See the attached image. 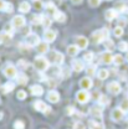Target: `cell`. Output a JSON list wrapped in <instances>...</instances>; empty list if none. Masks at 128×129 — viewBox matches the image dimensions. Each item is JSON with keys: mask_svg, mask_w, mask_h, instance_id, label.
I'll use <instances>...</instances> for the list:
<instances>
[{"mask_svg": "<svg viewBox=\"0 0 128 129\" xmlns=\"http://www.w3.org/2000/svg\"><path fill=\"white\" fill-rule=\"evenodd\" d=\"M108 75H110V72H108V70H106V68H101V70H98V72H97V76H98L99 80H106V78L108 77Z\"/></svg>", "mask_w": 128, "mask_h": 129, "instance_id": "cell-28", "label": "cell"}, {"mask_svg": "<svg viewBox=\"0 0 128 129\" xmlns=\"http://www.w3.org/2000/svg\"><path fill=\"white\" fill-rule=\"evenodd\" d=\"M126 60L128 61V52H127V56H126Z\"/></svg>", "mask_w": 128, "mask_h": 129, "instance_id": "cell-55", "label": "cell"}, {"mask_svg": "<svg viewBox=\"0 0 128 129\" xmlns=\"http://www.w3.org/2000/svg\"><path fill=\"white\" fill-rule=\"evenodd\" d=\"M14 88H15V83L11 82V81H9V82H6V83L1 87V92H3V93H9V92H11Z\"/></svg>", "mask_w": 128, "mask_h": 129, "instance_id": "cell-21", "label": "cell"}, {"mask_svg": "<svg viewBox=\"0 0 128 129\" xmlns=\"http://www.w3.org/2000/svg\"><path fill=\"white\" fill-rule=\"evenodd\" d=\"M5 5H6V1H4V0H0V11H4V9H5Z\"/></svg>", "mask_w": 128, "mask_h": 129, "instance_id": "cell-51", "label": "cell"}, {"mask_svg": "<svg viewBox=\"0 0 128 129\" xmlns=\"http://www.w3.org/2000/svg\"><path fill=\"white\" fill-rule=\"evenodd\" d=\"M117 16H118V11L114 10V9H108V10L105 13V17H106V20H108V21L114 20Z\"/></svg>", "mask_w": 128, "mask_h": 129, "instance_id": "cell-18", "label": "cell"}, {"mask_svg": "<svg viewBox=\"0 0 128 129\" xmlns=\"http://www.w3.org/2000/svg\"><path fill=\"white\" fill-rule=\"evenodd\" d=\"M30 92H31L32 96L40 97L44 94V88L40 84H34V86H31V88H30Z\"/></svg>", "mask_w": 128, "mask_h": 129, "instance_id": "cell-14", "label": "cell"}, {"mask_svg": "<svg viewBox=\"0 0 128 129\" xmlns=\"http://www.w3.org/2000/svg\"><path fill=\"white\" fill-rule=\"evenodd\" d=\"M28 76L24 73V72H21V73H17V76H16V83H19V84H21V86H24V84H26L28 83Z\"/></svg>", "mask_w": 128, "mask_h": 129, "instance_id": "cell-23", "label": "cell"}, {"mask_svg": "<svg viewBox=\"0 0 128 129\" xmlns=\"http://www.w3.org/2000/svg\"><path fill=\"white\" fill-rule=\"evenodd\" d=\"M34 108H35L37 112H42V113H48L50 109H51L48 106H46V103L42 102V101H36V102L34 103Z\"/></svg>", "mask_w": 128, "mask_h": 129, "instance_id": "cell-6", "label": "cell"}, {"mask_svg": "<svg viewBox=\"0 0 128 129\" xmlns=\"http://www.w3.org/2000/svg\"><path fill=\"white\" fill-rule=\"evenodd\" d=\"M83 60L87 61V62H91V61L93 60V53H92V52H86L85 56H83Z\"/></svg>", "mask_w": 128, "mask_h": 129, "instance_id": "cell-43", "label": "cell"}, {"mask_svg": "<svg viewBox=\"0 0 128 129\" xmlns=\"http://www.w3.org/2000/svg\"><path fill=\"white\" fill-rule=\"evenodd\" d=\"M114 10H117L118 13H126L128 11V5L124 1H119L114 5Z\"/></svg>", "mask_w": 128, "mask_h": 129, "instance_id": "cell-22", "label": "cell"}, {"mask_svg": "<svg viewBox=\"0 0 128 129\" xmlns=\"http://www.w3.org/2000/svg\"><path fill=\"white\" fill-rule=\"evenodd\" d=\"M112 119L114 122H121L122 119H123V117H124V112L121 109V108H116V109H113L112 111Z\"/></svg>", "mask_w": 128, "mask_h": 129, "instance_id": "cell-11", "label": "cell"}, {"mask_svg": "<svg viewBox=\"0 0 128 129\" xmlns=\"http://www.w3.org/2000/svg\"><path fill=\"white\" fill-rule=\"evenodd\" d=\"M118 50H121L122 52H127L128 51V42L126 41H121L118 44Z\"/></svg>", "mask_w": 128, "mask_h": 129, "instance_id": "cell-38", "label": "cell"}, {"mask_svg": "<svg viewBox=\"0 0 128 129\" xmlns=\"http://www.w3.org/2000/svg\"><path fill=\"white\" fill-rule=\"evenodd\" d=\"M4 11H5V13H11V11H14V5H13L11 3H8V1H6V5H5Z\"/></svg>", "mask_w": 128, "mask_h": 129, "instance_id": "cell-42", "label": "cell"}, {"mask_svg": "<svg viewBox=\"0 0 128 129\" xmlns=\"http://www.w3.org/2000/svg\"><path fill=\"white\" fill-rule=\"evenodd\" d=\"M56 36H57V34H56V31H54V30H46V31L44 32V40L47 44L54 42L56 40Z\"/></svg>", "mask_w": 128, "mask_h": 129, "instance_id": "cell-10", "label": "cell"}, {"mask_svg": "<svg viewBox=\"0 0 128 129\" xmlns=\"http://www.w3.org/2000/svg\"><path fill=\"white\" fill-rule=\"evenodd\" d=\"M119 108L123 111V112L126 113L128 112V98H124L122 102H121V104H119Z\"/></svg>", "mask_w": 128, "mask_h": 129, "instance_id": "cell-36", "label": "cell"}, {"mask_svg": "<svg viewBox=\"0 0 128 129\" xmlns=\"http://www.w3.org/2000/svg\"><path fill=\"white\" fill-rule=\"evenodd\" d=\"M95 70H96V68H95L93 66H90V67L86 70V72H87V76H91V77H92V76L96 73V71H95Z\"/></svg>", "mask_w": 128, "mask_h": 129, "instance_id": "cell-45", "label": "cell"}, {"mask_svg": "<svg viewBox=\"0 0 128 129\" xmlns=\"http://www.w3.org/2000/svg\"><path fill=\"white\" fill-rule=\"evenodd\" d=\"M14 26H13V24H6L5 26H4V32H6V34H9L10 36H13L14 35Z\"/></svg>", "mask_w": 128, "mask_h": 129, "instance_id": "cell-31", "label": "cell"}, {"mask_svg": "<svg viewBox=\"0 0 128 129\" xmlns=\"http://www.w3.org/2000/svg\"><path fill=\"white\" fill-rule=\"evenodd\" d=\"M76 99H77L80 103H87L88 99H90V94H88L87 91L82 89V91H79V92L76 93Z\"/></svg>", "mask_w": 128, "mask_h": 129, "instance_id": "cell-9", "label": "cell"}, {"mask_svg": "<svg viewBox=\"0 0 128 129\" xmlns=\"http://www.w3.org/2000/svg\"><path fill=\"white\" fill-rule=\"evenodd\" d=\"M17 66H19V67H20L21 70H25V68H26V67L29 66V63H28V62H26L25 60H20V61L17 62Z\"/></svg>", "mask_w": 128, "mask_h": 129, "instance_id": "cell-44", "label": "cell"}, {"mask_svg": "<svg viewBox=\"0 0 128 129\" xmlns=\"http://www.w3.org/2000/svg\"><path fill=\"white\" fill-rule=\"evenodd\" d=\"M30 9H31V5H30L28 1H22V3L19 5V10H20V13H22V14L29 13Z\"/></svg>", "mask_w": 128, "mask_h": 129, "instance_id": "cell-24", "label": "cell"}, {"mask_svg": "<svg viewBox=\"0 0 128 129\" xmlns=\"http://www.w3.org/2000/svg\"><path fill=\"white\" fill-rule=\"evenodd\" d=\"M101 61L106 64H110L113 62V55L110 52V51H106L101 55Z\"/></svg>", "mask_w": 128, "mask_h": 129, "instance_id": "cell-15", "label": "cell"}, {"mask_svg": "<svg viewBox=\"0 0 128 129\" xmlns=\"http://www.w3.org/2000/svg\"><path fill=\"white\" fill-rule=\"evenodd\" d=\"M73 129H86V127H85V124H83V123L77 122V123L73 125Z\"/></svg>", "mask_w": 128, "mask_h": 129, "instance_id": "cell-49", "label": "cell"}, {"mask_svg": "<svg viewBox=\"0 0 128 129\" xmlns=\"http://www.w3.org/2000/svg\"><path fill=\"white\" fill-rule=\"evenodd\" d=\"M14 129H25V124L22 120H16L14 123Z\"/></svg>", "mask_w": 128, "mask_h": 129, "instance_id": "cell-41", "label": "cell"}, {"mask_svg": "<svg viewBox=\"0 0 128 129\" xmlns=\"http://www.w3.org/2000/svg\"><path fill=\"white\" fill-rule=\"evenodd\" d=\"M3 117H4V114H3V113L0 112V120H1V118H3Z\"/></svg>", "mask_w": 128, "mask_h": 129, "instance_id": "cell-53", "label": "cell"}, {"mask_svg": "<svg viewBox=\"0 0 128 129\" xmlns=\"http://www.w3.org/2000/svg\"><path fill=\"white\" fill-rule=\"evenodd\" d=\"M41 19H42V15H31V22L34 25L41 24Z\"/></svg>", "mask_w": 128, "mask_h": 129, "instance_id": "cell-37", "label": "cell"}, {"mask_svg": "<svg viewBox=\"0 0 128 129\" xmlns=\"http://www.w3.org/2000/svg\"><path fill=\"white\" fill-rule=\"evenodd\" d=\"M76 45L79 46L80 50H85V48L88 46V40L85 36H77L76 37Z\"/></svg>", "mask_w": 128, "mask_h": 129, "instance_id": "cell-12", "label": "cell"}, {"mask_svg": "<svg viewBox=\"0 0 128 129\" xmlns=\"http://www.w3.org/2000/svg\"><path fill=\"white\" fill-rule=\"evenodd\" d=\"M51 24H52V20H51V17H50V16L42 15V19H41V25H42L45 29H48V27L51 26Z\"/></svg>", "mask_w": 128, "mask_h": 129, "instance_id": "cell-27", "label": "cell"}, {"mask_svg": "<svg viewBox=\"0 0 128 129\" xmlns=\"http://www.w3.org/2000/svg\"><path fill=\"white\" fill-rule=\"evenodd\" d=\"M90 113H91V115H93L95 118H99V117H102V113H103L102 106H99V104H96V106L91 107V109H90Z\"/></svg>", "mask_w": 128, "mask_h": 129, "instance_id": "cell-13", "label": "cell"}, {"mask_svg": "<svg viewBox=\"0 0 128 129\" xmlns=\"http://www.w3.org/2000/svg\"><path fill=\"white\" fill-rule=\"evenodd\" d=\"M92 84H93V82H92V80L90 77H85V78H82L80 81V87L82 89H85V91L86 89H90L92 87Z\"/></svg>", "mask_w": 128, "mask_h": 129, "instance_id": "cell-16", "label": "cell"}, {"mask_svg": "<svg viewBox=\"0 0 128 129\" xmlns=\"http://www.w3.org/2000/svg\"><path fill=\"white\" fill-rule=\"evenodd\" d=\"M107 89H108L110 93H112V94H114V96H116V94H119L121 91H122L121 84H119L118 82H116V81H112L111 83L107 84Z\"/></svg>", "mask_w": 128, "mask_h": 129, "instance_id": "cell-5", "label": "cell"}, {"mask_svg": "<svg viewBox=\"0 0 128 129\" xmlns=\"http://www.w3.org/2000/svg\"><path fill=\"white\" fill-rule=\"evenodd\" d=\"M45 10H46V13H47L48 15H52V16L57 13V9H56L55 4H54V3H51V1L46 3V5H45Z\"/></svg>", "mask_w": 128, "mask_h": 129, "instance_id": "cell-19", "label": "cell"}, {"mask_svg": "<svg viewBox=\"0 0 128 129\" xmlns=\"http://www.w3.org/2000/svg\"><path fill=\"white\" fill-rule=\"evenodd\" d=\"M70 75H71V72H70V70H68L67 67H65V68H62V70L60 71V77H61V78H68Z\"/></svg>", "mask_w": 128, "mask_h": 129, "instance_id": "cell-33", "label": "cell"}, {"mask_svg": "<svg viewBox=\"0 0 128 129\" xmlns=\"http://www.w3.org/2000/svg\"><path fill=\"white\" fill-rule=\"evenodd\" d=\"M123 57H122V55H116V56H113V63L114 64H122L123 63Z\"/></svg>", "mask_w": 128, "mask_h": 129, "instance_id": "cell-35", "label": "cell"}, {"mask_svg": "<svg viewBox=\"0 0 128 129\" xmlns=\"http://www.w3.org/2000/svg\"><path fill=\"white\" fill-rule=\"evenodd\" d=\"M36 50H37L40 53H46V52H48V44L46 41L40 42V44L36 46Z\"/></svg>", "mask_w": 128, "mask_h": 129, "instance_id": "cell-25", "label": "cell"}, {"mask_svg": "<svg viewBox=\"0 0 128 129\" xmlns=\"http://www.w3.org/2000/svg\"><path fill=\"white\" fill-rule=\"evenodd\" d=\"M97 101H98V104H99V106H102V107H103V106H107V104L110 103L108 97L105 96V94H101V96H99V98H98Z\"/></svg>", "mask_w": 128, "mask_h": 129, "instance_id": "cell-30", "label": "cell"}, {"mask_svg": "<svg viewBox=\"0 0 128 129\" xmlns=\"http://www.w3.org/2000/svg\"><path fill=\"white\" fill-rule=\"evenodd\" d=\"M127 20H128V15H127Z\"/></svg>", "mask_w": 128, "mask_h": 129, "instance_id": "cell-57", "label": "cell"}, {"mask_svg": "<svg viewBox=\"0 0 128 129\" xmlns=\"http://www.w3.org/2000/svg\"><path fill=\"white\" fill-rule=\"evenodd\" d=\"M103 44H105V47H106V50H107V51H110V52H111L113 48H114V42H113L112 40H110V39H108V40H106Z\"/></svg>", "mask_w": 128, "mask_h": 129, "instance_id": "cell-32", "label": "cell"}, {"mask_svg": "<svg viewBox=\"0 0 128 129\" xmlns=\"http://www.w3.org/2000/svg\"><path fill=\"white\" fill-rule=\"evenodd\" d=\"M32 1H39V0H32Z\"/></svg>", "mask_w": 128, "mask_h": 129, "instance_id": "cell-56", "label": "cell"}, {"mask_svg": "<svg viewBox=\"0 0 128 129\" xmlns=\"http://www.w3.org/2000/svg\"><path fill=\"white\" fill-rule=\"evenodd\" d=\"M48 62L51 61V63H54L55 66H60V64L64 63V60H65V56L59 52V51H51L48 53Z\"/></svg>", "mask_w": 128, "mask_h": 129, "instance_id": "cell-3", "label": "cell"}, {"mask_svg": "<svg viewBox=\"0 0 128 129\" xmlns=\"http://www.w3.org/2000/svg\"><path fill=\"white\" fill-rule=\"evenodd\" d=\"M113 34H114V36H116V37H121V36L123 35V27L117 26V27L113 30Z\"/></svg>", "mask_w": 128, "mask_h": 129, "instance_id": "cell-40", "label": "cell"}, {"mask_svg": "<svg viewBox=\"0 0 128 129\" xmlns=\"http://www.w3.org/2000/svg\"><path fill=\"white\" fill-rule=\"evenodd\" d=\"M11 37H13V36H10L9 34L3 32V34H1V41H3V44H9V41L11 40Z\"/></svg>", "mask_w": 128, "mask_h": 129, "instance_id": "cell-39", "label": "cell"}, {"mask_svg": "<svg viewBox=\"0 0 128 129\" xmlns=\"http://www.w3.org/2000/svg\"><path fill=\"white\" fill-rule=\"evenodd\" d=\"M79 52H80V48H79L77 45H71V46L67 47V53L70 56H76Z\"/></svg>", "mask_w": 128, "mask_h": 129, "instance_id": "cell-26", "label": "cell"}, {"mask_svg": "<svg viewBox=\"0 0 128 129\" xmlns=\"http://www.w3.org/2000/svg\"><path fill=\"white\" fill-rule=\"evenodd\" d=\"M108 35L110 32L107 29H102V30H97L92 34L91 36V40L95 42V44H99V42H105L106 40H108Z\"/></svg>", "mask_w": 128, "mask_h": 129, "instance_id": "cell-2", "label": "cell"}, {"mask_svg": "<svg viewBox=\"0 0 128 129\" xmlns=\"http://www.w3.org/2000/svg\"><path fill=\"white\" fill-rule=\"evenodd\" d=\"M25 17L21 15H16L14 16V19H13V21H11V24H13V26L15 27V29H21V27H24L25 26Z\"/></svg>", "mask_w": 128, "mask_h": 129, "instance_id": "cell-7", "label": "cell"}, {"mask_svg": "<svg viewBox=\"0 0 128 129\" xmlns=\"http://www.w3.org/2000/svg\"><path fill=\"white\" fill-rule=\"evenodd\" d=\"M83 68H85V64H83V62L81 60H73V62H72V70L75 72H81V71H83Z\"/></svg>", "mask_w": 128, "mask_h": 129, "instance_id": "cell-20", "label": "cell"}, {"mask_svg": "<svg viewBox=\"0 0 128 129\" xmlns=\"http://www.w3.org/2000/svg\"><path fill=\"white\" fill-rule=\"evenodd\" d=\"M48 66H50V62H48V60L46 57H44V56L35 57V60H34V67H35V70H37L40 72H44V71H46L48 68Z\"/></svg>", "mask_w": 128, "mask_h": 129, "instance_id": "cell-1", "label": "cell"}, {"mask_svg": "<svg viewBox=\"0 0 128 129\" xmlns=\"http://www.w3.org/2000/svg\"><path fill=\"white\" fill-rule=\"evenodd\" d=\"M107 1H110V0H107Z\"/></svg>", "mask_w": 128, "mask_h": 129, "instance_id": "cell-58", "label": "cell"}, {"mask_svg": "<svg viewBox=\"0 0 128 129\" xmlns=\"http://www.w3.org/2000/svg\"><path fill=\"white\" fill-rule=\"evenodd\" d=\"M46 81H47V84H48V87H50L51 89H54V88L56 87V82H55L54 80H51V78H47Z\"/></svg>", "mask_w": 128, "mask_h": 129, "instance_id": "cell-47", "label": "cell"}, {"mask_svg": "<svg viewBox=\"0 0 128 129\" xmlns=\"http://www.w3.org/2000/svg\"><path fill=\"white\" fill-rule=\"evenodd\" d=\"M47 99L51 102V103H57L59 101H60V94H59V92L57 91H50L47 93Z\"/></svg>", "mask_w": 128, "mask_h": 129, "instance_id": "cell-17", "label": "cell"}, {"mask_svg": "<svg viewBox=\"0 0 128 129\" xmlns=\"http://www.w3.org/2000/svg\"><path fill=\"white\" fill-rule=\"evenodd\" d=\"M26 44H28V46H29V47L37 46V45L40 44V37H39V35H36V34H30V35L28 36Z\"/></svg>", "mask_w": 128, "mask_h": 129, "instance_id": "cell-8", "label": "cell"}, {"mask_svg": "<svg viewBox=\"0 0 128 129\" xmlns=\"http://www.w3.org/2000/svg\"><path fill=\"white\" fill-rule=\"evenodd\" d=\"M71 1H72L73 4H81V3H82V0H71Z\"/></svg>", "mask_w": 128, "mask_h": 129, "instance_id": "cell-52", "label": "cell"}, {"mask_svg": "<svg viewBox=\"0 0 128 129\" xmlns=\"http://www.w3.org/2000/svg\"><path fill=\"white\" fill-rule=\"evenodd\" d=\"M0 44H3V41H1V34H0Z\"/></svg>", "mask_w": 128, "mask_h": 129, "instance_id": "cell-54", "label": "cell"}, {"mask_svg": "<svg viewBox=\"0 0 128 129\" xmlns=\"http://www.w3.org/2000/svg\"><path fill=\"white\" fill-rule=\"evenodd\" d=\"M54 20H56L57 22H65V20H66V15H65L64 13H61V11H59V10H57V13L54 15Z\"/></svg>", "mask_w": 128, "mask_h": 129, "instance_id": "cell-29", "label": "cell"}, {"mask_svg": "<svg viewBox=\"0 0 128 129\" xmlns=\"http://www.w3.org/2000/svg\"><path fill=\"white\" fill-rule=\"evenodd\" d=\"M73 113H75V108H73V107H67V108H66V114L71 115V114H73Z\"/></svg>", "mask_w": 128, "mask_h": 129, "instance_id": "cell-50", "label": "cell"}, {"mask_svg": "<svg viewBox=\"0 0 128 129\" xmlns=\"http://www.w3.org/2000/svg\"><path fill=\"white\" fill-rule=\"evenodd\" d=\"M16 97H17V99H21V101H22V99L26 98V92H25V91H19Z\"/></svg>", "mask_w": 128, "mask_h": 129, "instance_id": "cell-46", "label": "cell"}, {"mask_svg": "<svg viewBox=\"0 0 128 129\" xmlns=\"http://www.w3.org/2000/svg\"><path fill=\"white\" fill-rule=\"evenodd\" d=\"M101 4V0H90V5L92 6V8H96Z\"/></svg>", "mask_w": 128, "mask_h": 129, "instance_id": "cell-48", "label": "cell"}, {"mask_svg": "<svg viewBox=\"0 0 128 129\" xmlns=\"http://www.w3.org/2000/svg\"><path fill=\"white\" fill-rule=\"evenodd\" d=\"M4 75H5L8 78H10V80L16 78V76H17V70H16V67L14 64H8V66L4 68Z\"/></svg>", "mask_w": 128, "mask_h": 129, "instance_id": "cell-4", "label": "cell"}, {"mask_svg": "<svg viewBox=\"0 0 128 129\" xmlns=\"http://www.w3.org/2000/svg\"><path fill=\"white\" fill-rule=\"evenodd\" d=\"M90 128L91 129H103V125H102L101 122H95V120H92V122H90Z\"/></svg>", "mask_w": 128, "mask_h": 129, "instance_id": "cell-34", "label": "cell"}]
</instances>
